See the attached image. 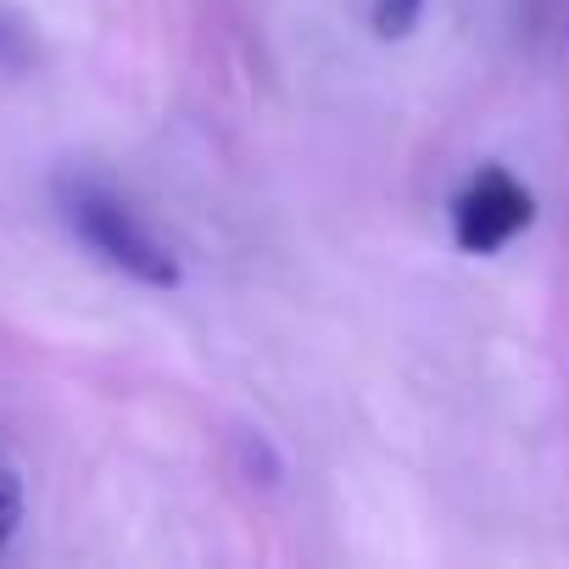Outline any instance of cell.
Instances as JSON below:
<instances>
[{
	"label": "cell",
	"mask_w": 569,
	"mask_h": 569,
	"mask_svg": "<svg viewBox=\"0 0 569 569\" xmlns=\"http://www.w3.org/2000/svg\"><path fill=\"white\" fill-rule=\"evenodd\" d=\"M57 201H62V218L73 223V234L96 257H107L118 273H129L140 284H157V291H173V284H179L173 251L151 234V223L112 184H101L90 173H62L57 179Z\"/></svg>",
	"instance_id": "1"
},
{
	"label": "cell",
	"mask_w": 569,
	"mask_h": 569,
	"mask_svg": "<svg viewBox=\"0 0 569 569\" xmlns=\"http://www.w3.org/2000/svg\"><path fill=\"white\" fill-rule=\"evenodd\" d=\"M530 218H536V196L508 168H480L452 201V240L475 257H491L513 234H525Z\"/></svg>",
	"instance_id": "2"
},
{
	"label": "cell",
	"mask_w": 569,
	"mask_h": 569,
	"mask_svg": "<svg viewBox=\"0 0 569 569\" xmlns=\"http://www.w3.org/2000/svg\"><path fill=\"white\" fill-rule=\"evenodd\" d=\"M23 530V480L12 469V458L0 452V547Z\"/></svg>",
	"instance_id": "3"
},
{
	"label": "cell",
	"mask_w": 569,
	"mask_h": 569,
	"mask_svg": "<svg viewBox=\"0 0 569 569\" xmlns=\"http://www.w3.org/2000/svg\"><path fill=\"white\" fill-rule=\"evenodd\" d=\"M419 12H425V0H375V29L386 40H402V34H413Z\"/></svg>",
	"instance_id": "4"
},
{
	"label": "cell",
	"mask_w": 569,
	"mask_h": 569,
	"mask_svg": "<svg viewBox=\"0 0 569 569\" xmlns=\"http://www.w3.org/2000/svg\"><path fill=\"white\" fill-rule=\"evenodd\" d=\"M23 62H29V40L7 12H0V68H23Z\"/></svg>",
	"instance_id": "5"
}]
</instances>
